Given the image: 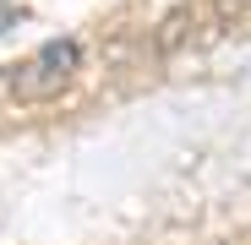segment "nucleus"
<instances>
[{"label":"nucleus","instance_id":"obj_1","mask_svg":"<svg viewBox=\"0 0 251 245\" xmlns=\"http://www.w3.org/2000/svg\"><path fill=\"white\" fill-rule=\"evenodd\" d=\"M76 60H82L76 38H55V44H44L33 60L17 66L11 93H17V98H50V93H60L66 82H71V71H76Z\"/></svg>","mask_w":251,"mask_h":245}]
</instances>
